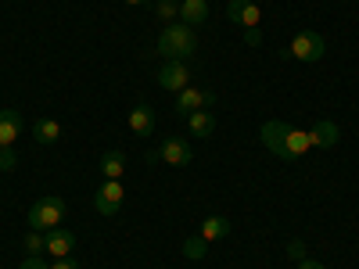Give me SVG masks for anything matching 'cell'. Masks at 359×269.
Masks as SVG:
<instances>
[{
    "instance_id": "1",
    "label": "cell",
    "mask_w": 359,
    "mask_h": 269,
    "mask_svg": "<svg viewBox=\"0 0 359 269\" xmlns=\"http://www.w3.org/2000/svg\"><path fill=\"white\" fill-rule=\"evenodd\" d=\"M198 40H194V29L184 25V22H169L162 29L158 36V54L165 57V62H187V57L194 54Z\"/></svg>"
},
{
    "instance_id": "2",
    "label": "cell",
    "mask_w": 359,
    "mask_h": 269,
    "mask_svg": "<svg viewBox=\"0 0 359 269\" xmlns=\"http://www.w3.org/2000/svg\"><path fill=\"white\" fill-rule=\"evenodd\" d=\"M65 223V201L62 198H54V194H47V198H40L33 208H29V226L33 230H57Z\"/></svg>"
},
{
    "instance_id": "3",
    "label": "cell",
    "mask_w": 359,
    "mask_h": 269,
    "mask_svg": "<svg viewBox=\"0 0 359 269\" xmlns=\"http://www.w3.org/2000/svg\"><path fill=\"white\" fill-rule=\"evenodd\" d=\"M191 158H194L191 144L180 140V137H165L155 151H147V162H162V165H176V169L191 165Z\"/></svg>"
},
{
    "instance_id": "4",
    "label": "cell",
    "mask_w": 359,
    "mask_h": 269,
    "mask_svg": "<svg viewBox=\"0 0 359 269\" xmlns=\"http://www.w3.org/2000/svg\"><path fill=\"white\" fill-rule=\"evenodd\" d=\"M291 54H294V62L313 65V62H323L327 43L316 29H302V33H294V40H291Z\"/></svg>"
},
{
    "instance_id": "5",
    "label": "cell",
    "mask_w": 359,
    "mask_h": 269,
    "mask_svg": "<svg viewBox=\"0 0 359 269\" xmlns=\"http://www.w3.org/2000/svg\"><path fill=\"white\" fill-rule=\"evenodd\" d=\"M216 104V94L212 90H198V86H184L176 94V115H194V111H208Z\"/></svg>"
},
{
    "instance_id": "6",
    "label": "cell",
    "mask_w": 359,
    "mask_h": 269,
    "mask_svg": "<svg viewBox=\"0 0 359 269\" xmlns=\"http://www.w3.org/2000/svg\"><path fill=\"white\" fill-rule=\"evenodd\" d=\"M94 208L101 216H115L123 208V179H104L94 194Z\"/></svg>"
},
{
    "instance_id": "7",
    "label": "cell",
    "mask_w": 359,
    "mask_h": 269,
    "mask_svg": "<svg viewBox=\"0 0 359 269\" xmlns=\"http://www.w3.org/2000/svg\"><path fill=\"white\" fill-rule=\"evenodd\" d=\"M226 15H230V22L241 25L245 33H248V29H259V22H262V8L255 4V0H230Z\"/></svg>"
},
{
    "instance_id": "8",
    "label": "cell",
    "mask_w": 359,
    "mask_h": 269,
    "mask_svg": "<svg viewBox=\"0 0 359 269\" xmlns=\"http://www.w3.org/2000/svg\"><path fill=\"white\" fill-rule=\"evenodd\" d=\"M158 86L169 90V94H180L184 86H191V69H187V62H165L162 72H158Z\"/></svg>"
},
{
    "instance_id": "9",
    "label": "cell",
    "mask_w": 359,
    "mask_h": 269,
    "mask_svg": "<svg viewBox=\"0 0 359 269\" xmlns=\"http://www.w3.org/2000/svg\"><path fill=\"white\" fill-rule=\"evenodd\" d=\"M72 248H76V237L69 233V230H62V226H57V230H47V255H54V258H69L72 255Z\"/></svg>"
},
{
    "instance_id": "10",
    "label": "cell",
    "mask_w": 359,
    "mask_h": 269,
    "mask_svg": "<svg viewBox=\"0 0 359 269\" xmlns=\"http://www.w3.org/2000/svg\"><path fill=\"white\" fill-rule=\"evenodd\" d=\"M22 137V115L15 108H0V147H11Z\"/></svg>"
},
{
    "instance_id": "11",
    "label": "cell",
    "mask_w": 359,
    "mask_h": 269,
    "mask_svg": "<svg viewBox=\"0 0 359 269\" xmlns=\"http://www.w3.org/2000/svg\"><path fill=\"white\" fill-rule=\"evenodd\" d=\"M130 130H133L137 137H151V130H155V108L140 101V104L130 111Z\"/></svg>"
},
{
    "instance_id": "12",
    "label": "cell",
    "mask_w": 359,
    "mask_h": 269,
    "mask_svg": "<svg viewBox=\"0 0 359 269\" xmlns=\"http://www.w3.org/2000/svg\"><path fill=\"white\" fill-rule=\"evenodd\" d=\"M309 133L306 130H291L287 126V133H284V151H280V158H302L306 151H309Z\"/></svg>"
},
{
    "instance_id": "13",
    "label": "cell",
    "mask_w": 359,
    "mask_h": 269,
    "mask_svg": "<svg viewBox=\"0 0 359 269\" xmlns=\"http://www.w3.org/2000/svg\"><path fill=\"white\" fill-rule=\"evenodd\" d=\"M180 22L191 29L208 22V0H180Z\"/></svg>"
},
{
    "instance_id": "14",
    "label": "cell",
    "mask_w": 359,
    "mask_h": 269,
    "mask_svg": "<svg viewBox=\"0 0 359 269\" xmlns=\"http://www.w3.org/2000/svg\"><path fill=\"white\" fill-rule=\"evenodd\" d=\"M284 133H287L284 123H266V126H262V144H266L277 158H280V151H284Z\"/></svg>"
},
{
    "instance_id": "15",
    "label": "cell",
    "mask_w": 359,
    "mask_h": 269,
    "mask_svg": "<svg viewBox=\"0 0 359 269\" xmlns=\"http://www.w3.org/2000/svg\"><path fill=\"white\" fill-rule=\"evenodd\" d=\"M187 126H191V133L194 137H212L216 133V118H212V111H194V115H187Z\"/></svg>"
},
{
    "instance_id": "16",
    "label": "cell",
    "mask_w": 359,
    "mask_h": 269,
    "mask_svg": "<svg viewBox=\"0 0 359 269\" xmlns=\"http://www.w3.org/2000/svg\"><path fill=\"white\" fill-rule=\"evenodd\" d=\"M123 172H126V155L123 151H108L101 158V176L104 179H123Z\"/></svg>"
},
{
    "instance_id": "17",
    "label": "cell",
    "mask_w": 359,
    "mask_h": 269,
    "mask_svg": "<svg viewBox=\"0 0 359 269\" xmlns=\"http://www.w3.org/2000/svg\"><path fill=\"white\" fill-rule=\"evenodd\" d=\"M309 144L313 147H334L338 144V126L334 123H320L309 130Z\"/></svg>"
},
{
    "instance_id": "18",
    "label": "cell",
    "mask_w": 359,
    "mask_h": 269,
    "mask_svg": "<svg viewBox=\"0 0 359 269\" xmlns=\"http://www.w3.org/2000/svg\"><path fill=\"white\" fill-rule=\"evenodd\" d=\"M226 233H230V223H226L223 216H208V219L201 223V237H205L208 244H212V241H223Z\"/></svg>"
},
{
    "instance_id": "19",
    "label": "cell",
    "mask_w": 359,
    "mask_h": 269,
    "mask_svg": "<svg viewBox=\"0 0 359 269\" xmlns=\"http://www.w3.org/2000/svg\"><path fill=\"white\" fill-rule=\"evenodd\" d=\"M57 137H62V123H57V118H40L36 123V140L40 144H54Z\"/></svg>"
},
{
    "instance_id": "20",
    "label": "cell",
    "mask_w": 359,
    "mask_h": 269,
    "mask_svg": "<svg viewBox=\"0 0 359 269\" xmlns=\"http://www.w3.org/2000/svg\"><path fill=\"white\" fill-rule=\"evenodd\" d=\"M205 251H208V241H205V237H191V241H184V255H187L191 262L205 258Z\"/></svg>"
},
{
    "instance_id": "21",
    "label": "cell",
    "mask_w": 359,
    "mask_h": 269,
    "mask_svg": "<svg viewBox=\"0 0 359 269\" xmlns=\"http://www.w3.org/2000/svg\"><path fill=\"white\" fill-rule=\"evenodd\" d=\"M47 248V233L43 230H29V237H25V251L29 255H40Z\"/></svg>"
},
{
    "instance_id": "22",
    "label": "cell",
    "mask_w": 359,
    "mask_h": 269,
    "mask_svg": "<svg viewBox=\"0 0 359 269\" xmlns=\"http://www.w3.org/2000/svg\"><path fill=\"white\" fill-rule=\"evenodd\" d=\"M155 11H158L162 22H176V18H180V4H176V0H158Z\"/></svg>"
},
{
    "instance_id": "23",
    "label": "cell",
    "mask_w": 359,
    "mask_h": 269,
    "mask_svg": "<svg viewBox=\"0 0 359 269\" xmlns=\"http://www.w3.org/2000/svg\"><path fill=\"white\" fill-rule=\"evenodd\" d=\"M15 165H18L15 151H11V147H0V172H11Z\"/></svg>"
},
{
    "instance_id": "24",
    "label": "cell",
    "mask_w": 359,
    "mask_h": 269,
    "mask_svg": "<svg viewBox=\"0 0 359 269\" xmlns=\"http://www.w3.org/2000/svg\"><path fill=\"white\" fill-rule=\"evenodd\" d=\"M287 258H291V262H306V258H309V255H306V244H302V241H291V244H287Z\"/></svg>"
},
{
    "instance_id": "25",
    "label": "cell",
    "mask_w": 359,
    "mask_h": 269,
    "mask_svg": "<svg viewBox=\"0 0 359 269\" xmlns=\"http://www.w3.org/2000/svg\"><path fill=\"white\" fill-rule=\"evenodd\" d=\"M22 269H50V265H47V262H43L40 255H29V258L22 262Z\"/></svg>"
},
{
    "instance_id": "26",
    "label": "cell",
    "mask_w": 359,
    "mask_h": 269,
    "mask_svg": "<svg viewBox=\"0 0 359 269\" xmlns=\"http://www.w3.org/2000/svg\"><path fill=\"white\" fill-rule=\"evenodd\" d=\"M50 269H79V262H76L72 255H69V258H54V262H50Z\"/></svg>"
},
{
    "instance_id": "27",
    "label": "cell",
    "mask_w": 359,
    "mask_h": 269,
    "mask_svg": "<svg viewBox=\"0 0 359 269\" xmlns=\"http://www.w3.org/2000/svg\"><path fill=\"white\" fill-rule=\"evenodd\" d=\"M245 43H248V47H259V43H262V33H259V29H248V33H245Z\"/></svg>"
},
{
    "instance_id": "28",
    "label": "cell",
    "mask_w": 359,
    "mask_h": 269,
    "mask_svg": "<svg viewBox=\"0 0 359 269\" xmlns=\"http://www.w3.org/2000/svg\"><path fill=\"white\" fill-rule=\"evenodd\" d=\"M298 269H327V265L316 262V258H306V262H298Z\"/></svg>"
},
{
    "instance_id": "29",
    "label": "cell",
    "mask_w": 359,
    "mask_h": 269,
    "mask_svg": "<svg viewBox=\"0 0 359 269\" xmlns=\"http://www.w3.org/2000/svg\"><path fill=\"white\" fill-rule=\"evenodd\" d=\"M123 4H130V8H140V4H147V0H123Z\"/></svg>"
}]
</instances>
